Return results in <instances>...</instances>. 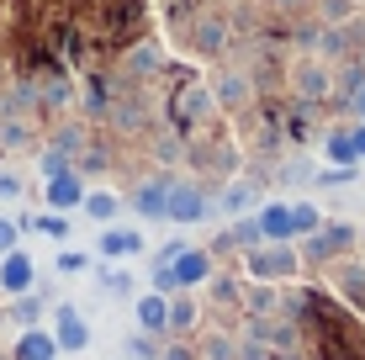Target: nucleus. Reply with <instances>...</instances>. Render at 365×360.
<instances>
[{
	"label": "nucleus",
	"instance_id": "39448f33",
	"mask_svg": "<svg viewBox=\"0 0 365 360\" xmlns=\"http://www.w3.org/2000/svg\"><path fill=\"white\" fill-rule=\"evenodd\" d=\"M175 117L180 122H207L212 117V96L201 91V80H185L180 91H175Z\"/></svg>",
	"mask_w": 365,
	"mask_h": 360
},
{
	"label": "nucleus",
	"instance_id": "cd10ccee",
	"mask_svg": "<svg viewBox=\"0 0 365 360\" xmlns=\"http://www.w3.org/2000/svg\"><path fill=\"white\" fill-rule=\"evenodd\" d=\"M355 143H360V159H365V122H360V128H355Z\"/></svg>",
	"mask_w": 365,
	"mask_h": 360
},
{
	"label": "nucleus",
	"instance_id": "a211bd4d",
	"mask_svg": "<svg viewBox=\"0 0 365 360\" xmlns=\"http://www.w3.org/2000/svg\"><path fill=\"white\" fill-rule=\"evenodd\" d=\"M259 239H265V233H259V217H244V222L233 228V244H238V250H259Z\"/></svg>",
	"mask_w": 365,
	"mask_h": 360
},
{
	"label": "nucleus",
	"instance_id": "1a4fd4ad",
	"mask_svg": "<svg viewBox=\"0 0 365 360\" xmlns=\"http://www.w3.org/2000/svg\"><path fill=\"white\" fill-rule=\"evenodd\" d=\"M323 154H329V165H339V170H355V165H360L355 128H334V133H329V143H323Z\"/></svg>",
	"mask_w": 365,
	"mask_h": 360
},
{
	"label": "nucleus",
	"instance_id": "aec40b11",
	"mask_svg": "<svg viewBox=\"0 0 365 360\" xmlns=\"http://www.w3.org/2000/svg\"><path fill=\"white\" fill-rule=\"evenodd\" d=\"M64 170H69V159H64V148H48V154H43V175H48V180H53V175H64Z\"/></svg>",
	"mask_w": 365,
	"mask_h": 360
},
{
	"label": "nucleus",
	"instance_id": "9b49d317",
	"mask_svg": "<svg viewBox=\"0 0 365 360\" xmlns=\"http://www.w3.org/2000/svg\"><path fill=\"white\" fill-rule=\"evenodd\" d=\"M133 207L143 217H165V207H170V180H143L138 185V196H133Z\"/></svg>",
	"mask_w": 365,
	"mask_h": 360
},
{
	"label": "nucleus",
	"instance_id": "412c9836",
	"mask_svg": "<svg viewBox=\"0 0 365 360\" xmlns=\"http://www.w3.org/2000/svg\"><path fill=\"white\" fill-rule=\"evenodd\" d=\"M16 239H21V222L0 217V254H11V250H16Z\"/></svg>",
	"mask_w": 365,
	"mask_h": 360
},
{
	"label": "nucleus",
	"instance_id": "f8f14e48",
	"mask_svg": "<svg viewBox=\"0 0 365 360\" xmlns=\"http://www.w3.org/2000/svg\"><path fill=\"white\" fill-rule=\"evenodd\" d=\"M138 324H143L148 334H165L170 329V302H165V297H143V302H138Z\"/></svg>",
	"mask_w": 365,
	"mask_h": 360
},
{
	"label": "nucleus",
	"instance_id": "4468645a",
	"mask_svg": "<svg viewBox=\"0 0 365 360\" xmlns=\"http://www.w3.org/2000/svg\"><path fill=\"white\" fill-rule=\"evenodd\" d=\"M255 202H259V191H255V185H249V180H238V185H228V196H222V212L244 217V212H249V207H255Z\"/></svg>",
	"mask_w": 365,
	"mask_h": 360
},
{
	"label": "nucleus",
	"instance_id": "7ed1b4c3",
	"mask_svg": "<svg viewBox=\"0 0 365 360\" xmlns=\"http://www.w3.org/2000/svg\"><path fill=\"white\" fill-rule=\"evenodd\" d=\"M0 292H11V297L32 292V254H21V250L0 254Z\"/></svg>",
	"mask_w": 365,
	"mask_h": 360
},
{
	"label": "nucleus",
	"instance_id": "6ab92c4d",
	"mask_svg": "<svg viewBox=\"0 0 365 360\" xmlns=\"http://www.w3.org/2000/svg\"><path fill=\"white\" fill-rule=\"evenodd\" d=\"M32 228H37V233H48V239H69L64 212H43V217H32Z\"/></svg>",
	"mask_w": 365,
	"mask_h": 360
},
{
	"label": "nucleus",
	"instance_id": "393cba45",
	"mask_svg": "<svg viewBox=\"0 0 365 360\" xmlns=\"http://www.w3.org/2000/svg\"><path fill=\"white\" fill-rule=\"evenodd\" d=\"M0 196H21V180L16 175H0Z\"/></svg>",
	"mask_w": 365,
	"mask_h": 360
},
{
	"label": "nucleus",
	"instance_id": "f3484780",
	"mask_svg": "<svg viewBox=\"0 0 365 360\" xmlns=\"http://www.w3.org/2000/svg\"><path fill=\"white\" fill-rule=\"evenodd\" d=\"M318 207H312V202H297L292 207V233H318Z\"/></svg>",
	"mask_w": 365,
	"mask_h": 360
},
{
	"label": "nucleus",
	"instance_id": "ddd939ff",
	"mask_svg": "<svg viewBox=\"0 0 365 360\" xmlns=\"http://www.w3.org/2000/svg\"><path fill=\"white\" fill-rule=\"evenodd\" d=\"M138 250H143V239H138L133 228H106V233H101V254H106V259H117V254H138Z\"/></svg>",
	"mask_w": 365,
	"mask_h": 360
},
{
	"label": "nucleus",
	"instance_id": "423d86ee",
	"mask_svg": "<svg viewBox=\"0 0 365 360\" xmlns=\"http://www.w3.org/2000/svg\"><path fill=\"white\" fill-rule=\"evenodd\" d=\"M170 270H175V287H201V281L212 276V259L201 254V250H191V244H185V250L170 259Z\"/></svg>",
	"mask_w": 365,
	"mask_h": 360
},
{
	"label": "nucleus",
	"instance_id": "4be33fe9",
	"mask_svg": "<svg viewBox=\"0 0 365 360\" xmlns=\"http://www.w3.org/2000/svg\"><path fill=\"white\" fill-rule=\"evenodd\" d=\"M16 324H37V297L21 292V302H16Z\"/></svg>",
	"mask_w": 365,
	"mask_h": 360
},
{
	"label": "nucleus",
	"instance_id": "9d476101",
	"mask_svg": "<svg viewBox=\"0 0 365 360\" xmlns=\"http://www.w3.org/2000/svg\"><path fill=\"white\" fill-rule=\"evenodd\" d=\"M53 355H58V339H53V334L27 329V334L16 339V355H11V360H53Z\"/></svg>",
	"mask_w": 365,
	"mask_h": 360
},
{
	"label": "nucleus",
	"instance_id": "5701e85b",
	"mask_svg": "<svg viewBox=\"0 0 365 360\" xmlns=\"http://www.w3.org/2000/svg\"><path fill=\"white\" fill-rule=\"evenodd\" d=\"M85 265H91V259H85V254H58V270H64V276H80Z\"/></svg>",
	"mask_w": 365,
	"mask_h": 360
},
{
	"label": "nucleus",
	"instance_id": "a878e982",
	"mask_svg": "<svg viewBox=\"0 0 365 360\" xmlns=\"http://www.w3.org/2000/svg\"><path fill=\"white\" fill-rule=\"evenodd\" d=\"M180 250H185V239H170V244H165V250H159V259H165V265H170V259H175V254H180Z\"/></svg>",
	"mask_w": 365,
	"mask_h": 360
},
{
	"label": "nucleus",
	"instance_id": "dca6fc26",
	"mask_svg": "<svg viewBox=\"0 0 365 360\" xmlns=\"http://www.w3.org/2000/svg\"><path fill=\"white\" fill-rule=\"evenodd\" d=\"M80 207H85V212H91L96 222H111V217H117V207H122V202H117L111 191H85V202H80Z\"/></svg>",
	"mask_w": 365,
	"mask_h": 360
},
{
	"label": "nucleus",
	"instance_id": "c85d7f7f",
	"mask_svg": "<svg viewBox=\"0 0 365 360\" xmlns=\"http://www.w3.org/2000/svg\"><path fill=\"white\" fill-rule=\"evenodd\" d=\"M281 6H297V0H281Z\"/></svg>",
	"mask_w": 365,
	"mask_h": 360
},
{
	"label": "nucleus",
	"instance_id": "f03ea898",
	"mask_svg": "<svg viewBox=\"0 0 365 360\" xmlns=\"http://www.w3.org/2000/svg\"><path fill=\"white\" fill-rule=\"evenodd\" d=\"M249 270H255V276H292V270H297V254L292 250H286V244H270V250H265V244H259V250H249Z\"/></svg>",
	"mask_w": 365,
	"mask_h": 360
},
{
	"label": "nucleus",
	"instance_id": "6e6552de",
	"mask_svg": "<svg viewBox=\"0 0 365 360\" xmlns=\"http://www.w3.org/2000/svg\"><path fill=\"white\" fill-rule=\"evenodd\" d=\"M53 339H58V350H85V344H91V324H85L74 307H58V329H53Z\"/></svg>",
	"mask_w": 365,
	"mask_h": 360
},
{
	"label": "nucleus",
	"instance_id": "2eb2a0df",
	"mask_svg": "<svg viewBox=\"0 0 365 360\" xmlns=\"http://www.w3.org/2000/svg\"><path fill=\"white\" fill-rule=\"evenodd\" d=\"M349 239H355V228H344V222H334V228H318V239H312V254H334V250H344Z\"/></svg>",
	"mask_w": 365,
	"mask_h": 360
},
{
	"label": "nucleus",
	"instance_id": "0eeeda50",
	"mask_svg": "<svg viewBox=\"0 0 365 360\" xmlns=\"http://www.w3.org/2000/svg\"><path fill=\"white\" fill-rule=\"evenodd\" d=\"M259 233H265L270 244H292L297 233H292V207L286 202H265L259 207Z\"/></svg>",
	"mask_w": 365,
	"mask_h": 360
},
{
	"label": "nucleus",
	"instance_id": "bb28decb",
	"mask_svg": "<svg viewBox=\"0 0 365 360\" xmlns=\"http://www.w3.org/2000/svg\"><path fill=\"white\" fill-rule=\"evenodd\" d=\"M355 111H360V117H365V80L355 85Z\"/></svg>",
	"mask_w": 365,
	"mask_h": 360
},
{
	"label": "nucleus",
	"instance_id": "f257e3e1",
	"mask_svg": "<svg viewBox=\"0 0 365 360\" xmlns=\"http://www.w3.org/2000/svg\"><path fill=\"white\" fill-rule=\"evenodd\" d=\"M207 212H212V202L201 185H170V207H165L170 222H201Z\"/></svg>",
	"mask_w": 365,
	"mask_h": 360
},
{
	"label": "nucleus",
	"instance_id": "b1692460",
	"mask_svg": "<svg viewBox=\"0 0 365 360\" xmlns=\"http://www.w3.org/2000/svg\"><path fill=\"white\" fill-rule=\"evenodd\" d=\"M222 101H244V85H238V80H222Z\"/></svg>",
	"mask_w": 365,
	"mask_h": 360
},
{
	"label": "nucleus",
	"instance_id": "20e7f679",
	"mask_svg": "<svg viewBox=\"0 0 365 360\" xmlns=\"http://www.w3.org/2000/svg\"><path fill=\"white\" fill-rule=\"evenodd\" d=\"M48 207H53V212H74V207H80L85 202V180L80 175H74V170H64V175H53V180H48Z\"/></svg>",
	"mask_w": 365,
	"mask_h": 360
}]
</instances>
